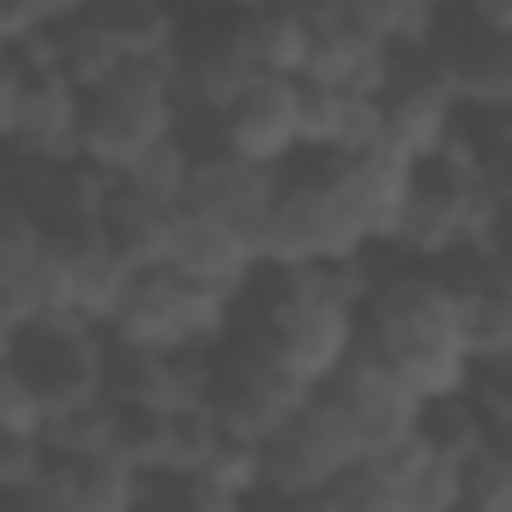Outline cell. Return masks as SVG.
<instances>
[{"mask_svg": "<svg viewBox=\"0 0 512 512\" xmlns=\"http://www.w3.org/2000/svg\"><path fill=\"white\" fill-rule=\"evenodd\" d=\"M362 296H368V266L344 272L266 266L235 302L229 338L266 356L302 392H326L362 350Z\"/></svg>", "mask_w": 512, "mask_h": 512, "instance_id": "1", "label": "cell"}, {"mask_svg": "<svg viewBox=\"0 0 512 512\" xmlns=\"http://www.w3.org/2000/svg\"><path fill=\"white\" fill-rule=\"evenodd\" d=\"M362 356L380 374H392L416 404L464 398L476 356L452 278L434 266H398L374 253L368 296H362Z\"/></svg>", "mask_w": 512, "mask_h": 512, "instance_id": "2", "label": "cell"}, {"mask_svg": "<svg viewBox=\"0 0 512 512\" xmlns=\"http://www.w3.org/2000/svg\"><path fill=\"white\" fill-rule=\"evenodd\" d=\"M187 133V103L175 85V61H133L97 91H85L79 157L103 175H133L145 157Z\"/></svg>", "mask_w": 512, "mask_h": 512, "instance_id": "3", "label": "cell"}, {"mask_svg": "<svg viewBox=\"0 0 512 512\" xmlns=\"http://www.w3.org/2000/svg\"><path fill=\"white\" fill-rule=\"evenodd\" d=\"M85 91L55 61L49 43L0 49V139L13 163H61L79 157Z\"/></svg>", "mask_w": 512, "mask_h": 512, "instance_id": "4", "label": "cell"}, {"mask_svg": "<svg viewBox=\"0 0 512 512\" xmlns=\"http://www.w3.org/2000/svg\"><path fill=\"white\" fill-rule=\"evenodd\" d=\"M235 326V302L217 296V290H199L193 278H181L175 266H157V272H139L115 326H109V344L121 350H151V356H193V350H217Z\"/></svg>", "mask_w": 512, "mask_h": 512, "instance_id": "5", "label": "cell"}, {"mask_svg": "<svg viewBox=\"0 0 512 512\" xmlns=\"http://www.w3.org/2000/svg\"><path fill=\"white\" fill-rule=\"evenodd\" d=\"M362 464H374V440H368L362 416L344 404V392L326 386L266 446V494H278V500H314V494H326L332 482H344Z\"/></svg>", "mask_w": 512, "mask_h": 512, "instance_id": "6", "label": "cell"}, {"mask_svg": "<svg viewBox=\"0 0 512 512\" xmlns=\"http://www.w3.org/2000/svg\"><path fill=\"white\" fill-rule=\"evenodd\" d=\"M0 368L19 374L55 416L103 404L109 380V332L79 326V320H37L25 332H7V356Z\"/></svg>", "mask_w": 512, "mask_h": 512, "instance_id": "7", "label": "cell"}, {"mask_svg": "<svg viewBox=\"0 0 512 512\" xmlns=\"http://www.w3.org/2000/svg\"><path fill=\"white\" fill-rule=\"evenodd\" d=\"M314 392H302L290 374H278L266 356H253L247 344L223 338L211 350V374H205V398L199 410L229 434V440H247V446H272L308 404Z\"/></svg>", "mask_w": 512, "mask_h": 512, "instance_id": "8", "label": "cell"}, {"mask_svg": "<svg viewBox=\"0 0 512 512\" xmlns=\"http://www.w3.org/2000/svg\"><path fill=\"white\" fill-rule=\"evenodd\" d=\"M193 133V127H187ZM211 139L217 151L253 163V169H272L284 175L302 151H308V97H302V79H272L260 73L253 85L235 91V103L199 133Z\"/></svg>", "mask_w": 512, "mask_h": 512, "instance_id": "9", "label": "cell"}, {"mask_svg": "<svg viewBox=\"0 0 512 512\" xmlns=\"http://www.w3.org/2000/svg\"><path fill=\"white\" fill-rule=\"evenodd\" d=\"M464 127V103L452 97V85L434 73L428 55H410L386 73L380 85V151L404 157L410 169L452 151Z\"/></svg>", "mask_w": 512, "mask_h": 512, "instance_id": "10", "label": "cell"}, {"mask_svg": "<svg viewBox=\"0 0 512 512\" xmlns=\"http://www.w3.org/2000/svg\"><path fill=\"white\" fill-rule=\"evenodd\" d=\"M193 139V175H187V217H205L217 229H235L241 241H253L266 253V235H272V211H278V187L284 175L272 169H253L229 151H217L211 139L187 133Z\"/></svg>", "mask_w": 512, "mask_h": 512, "instance_id": "11", "label": "cell"}, {"mask_svg": "<svg viewBox=\"0 0 512 512\" xmlns=\"http://www.w3.org/2000/svg\"><path fill=\"white\" fill-rule=\"evenodd\" d=\"M37 320H67L61 314V241L7 199L0 217V332H25Z\"/></svg>", "mask_w": 512, "mask_h": 512, "instance_id": "12", "label": "cell"}, {"mask_svg": "<svg viewBox=\"0 0 512 512\" xmlns=\"http://www.w3.org/2000/svg\"><path fill=\"white\" fill-rule=\"evenodd\" d=\"M428 61L452 85L464 115H506L512 109V37L476 31L464 13H440Z\"/></svg>", "mask_w": 512, "mask_h": 512, "instance_id": "13", "label": "cell"}, {"mask_svg": "<svg viewBox=\"0 0 512 512\" xmlns=\"http://www.w3.org/2000/svg\"><path fill=\"white\" fill-rule=\"evenodd\" d=\"M109 193H115V175H103L85 157L13 163V205H25L49 235H85V229H97Z\"/></svg>", "mask_w": 512, "mask_h": 512, "instance_id": "14", "label": "cell"}, {"mask_svg": "<svg viewBox=\"0 0 512 512\" xmlns=\"http://www.w3.org/2000/svg\"><path fill=\"white\" fill-rule=\"evenodd\" d=\"M61 241V314L79 320V326H97L109 332L127 290H133V266L109 247L103 229H85V235H55Z\"/></svg>", "mask_w": 512, "mask_h": 512, "instance_id": "15", "label": "cell"}, {"mask_svg": "<svg viewBox=\"0 0 512 512\" xmlns=\"http://www.w3.org/2000/svg\"><path fill=\"white\" fill-rule=\"evenodd\" d=\"M181 223H187V205H181V199H163V193H151V187L115 175V193H109L97 229L109 235V247L121 253L133 272H157V266H169Z\"/></svg>", "mask_w": 512, "mask_h": 512, "instance_id": "16", "label": "cell"}, {"mask_svg": "<svg viewBox=\"0 0 512 512\" xmlns=\"http://www.w3.org/2000/svg\"><path fill=\"white\" fill-rule=\"evenodd\" d=\"M452 278L458 308H464V332H470V356L476 362H506L512 356V266L500 253H464V260L434 266Z\"/></svg>", "mask_w": 512, "mask_h": 512, "instance_id": "17", "label": "cell"}, {"mask_svg": "<svg viewBox=\"0 0 512 512\" xmlns=\"http://www.w3.org/2000/svg\"><path fill=\"white\" fill-rule=\"evenodd\" d=\"M169 266H175L181 278H193L199 290H217V296L241 302L247 284L266 272V253L253 247V241H241L235 229H217V223H205V217H187L181 235H175Z\"/></svg>", "mask_w": 512, "mask_h": 512, "instance_id": "18", "label": "cell"}, {"mask_svg": "<svg viewBox=\"0 0 512 512\" xmlns=\"http://www.w3.org/2000/svg\"><path fill=\"white\" fill-rule=\"evenodd\" d=\"M308 151H368L380 145V97L368 91H332V85H308Z\"/></svg>", "mask_w": 512, "mask_h": 512, "instance_id": "19", "label": "cell"}, {"mask_svg": "<svg viewBox=\"0 0 512 512\" xmlns=\"http://www.w3.org/2000/svg\"><path fill=\"white\" fill-rule=\"evenodd\" d=\"M494 428L482 422V410L470 404V392L464 398H440V404H422V416H416V440L434 452V458H446V464H470L476 452H482V440H488Z\"/></svg>", "mask_w": 512, "mask_h": 512, "instance_id": "20", "label": "cell"}, {"mask_svg": "<svg viewBox=\"0 0 512 512\" xmlns=\"http://www.w3.org/2000/svg\"><path fill=\"white\" fill-rule=\"evenodd\" d=\"M247 506L253 500L229 494L205 470H157L145 476V500H139V512H247Z\"/></svg>", "mask_w": 512, "mask_h": 512, "instance_id": "21", "label": "cell"}, {"mask_svg": "<svg viewBox=\"0 0 512 512\" xmlns=\"http://www.w3.org/2000/svg\"><path fill=\"white\" fill-rule=\"evenodd\" d=\"M314 512H410V500L386 464H362L344 482H332L326 494H314Z\"/></svg>", "mask_w": 512, "mask_h": 512, "instance_id": "22", "label": "cell"}, {"mask_svg": "<svg viewBox=\"0 0 512 512\" xmlns=\"http://www.w3.org/2000/svg\"><path fill=\"white\" fill-rule=\"evenodd\" d=\"M464 506L470 512H512V434H488L482 452L464 464Z\"/></svg>", "mask_w": 512, "mask_h": 512, "instance_id": "23", "label": "cell"}, {"mask_svg": "<svg viewBox=\"0 0 512 512\" xmlns=\"http://www.w3.org/2000/svg\"><path fill=\"white\" fill-rule=\"evenodd\" d=\"M49 428H55V410L19 374L0 368V440H49Z\"/></svg>", "mask_w": 512, "mask_h": 512, "instance_id": "24", "label": "cell"}, {"mask_svg": "<svg viewBox=\"0 0 512 512\" xmlns=\"http://www.w3.org/2000/svg\"><path fill=\"white\" fill-rule=\"evenodd\" d=\"M470 404L494 434H512V356L506 362H476L470 374Z\"/></svg>", "mask_w": 512, "mask_h": 512, "instance_id": "25", "label": "cell"}, {"mask_svg": "<svg viewBox=\"0 0 512 512\" xmlns=\"http://www.w3.org/2000/svg\"><path fill=\"white\" fill-rule=\"evenodd\" d=\"M0 512H97L55 464H49V476L43 482H31V488H13V494H0Z\"/></svg>", "mask_w": 512, "mask_h": 512, "instance_id": "26", "label": "cell"}, {"mask_svg": "<svg viewBox=\"0 0 512 512\" xmlns=\"http://www.w3.org/2000/svg\"><path fill=\"white\" fill-rule=\"evenodd\" d=\"M464 19H470L476 31L512 37V0H476V7H464Z\"/></svg>", "mask_w": 512, "mask_h": 512, "instance_id": "27", "label": "cell"}, {"mask_svg": "<svg viewBox=\"0 0 512 512\" xmlns=\"http://www.w3.org/2000/svg\"><path fill=\"white\" fill-rule=\"evenodd\" d=\"M488 121H494V133H500V139L512 145V109H506V115H488Z\"/></svg>", "mask_w": 512, "mask_h": 512, "instance_id": "28", "label": "cell"}]
</instances>
